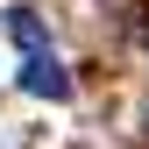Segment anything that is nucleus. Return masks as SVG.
I'll return each instance as SVG.
<instances>
[{
	"instance_id": "2",
	"label": "nucleus",
	"mask_w": 149,
	"mask_h": 149,
	"mask_svg": "<svg viewBox=\"0 0 149 149\" xmlns=\"http://www.w3.org/2000/svg\"><path fill=\"white\" fill-rule=\"evenodd\" d=\"M7 36L29 50V57H43V50H50V29H43V14H36V7H14V14H7Z\"/></svg>"
},
{
	"instance_id": "1",
	"label": "nucleus",
	"mask_w": 149,
	"mask_h": 149,
	"mask_svg": "<svg viewBox=\"0 0 149 149\" xmlns=\"http://www.w3.org/2000/svg\"><path fill=\"white\" fill-rule=\"evenodd\" d=\"M22 92H29V100H71V71L43 50V57H29V64H22Z\"/></svg>"
}]
</instances>
